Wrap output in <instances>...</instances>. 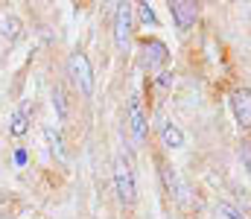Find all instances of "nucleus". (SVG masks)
Returning a JSON list of instances; mask_svg holds the SVG:
<instances>
[{
	"label": "nucleus",
	"mask_w": 251,
	"mask_h": 219,
	"mask_svg": "<svg viewBox=\"0 0 251 219\" xmlns=\"http://www.w3.org/2000/svg\"><path fill=\"white\" fill-rule=\"evenodd\" d=\"M114 190H117V199L123 205H134L137 181H134V164H131V158L126 152H120L114 158Z\"/></svg>",
	"instance_id": "nucleus-1"
},
{
	"label": "nucleus",
	"mask_w": 251,
	"mask_h": 219,
	"mask_svg": "<svg viewBox=\"0 0 251 219\" xmlns=\"http://www.w3.org/2000/svg\"><path fill=\"white\" fill-rule=\"evenodd\" d=\"M67 73H70V79H73V85H76V91H79L82 97H94V68H91V59H88L82 50L70 53V59H67Z\"/></svg>",
	"instance_id": "nucleus-2"
},
{
	"label": "nucleus",
	"mask_w": 251,
	"mask_h": 219,
	"mask_svg": "<svg viewBox=\"0 0 251 219\" xmlns=\"http://www.w3.org/2000/svg\"><path fill=\"white\" fill-rule=\"evenodd\" d=\"M161 178H164V187H167V193L178 202V205H184L190 208L193 205V196H190V187L187 181L178 175V170H173L170 164H161Z\"/></svg>",
	"instance_id": "nucleus-3"
},
{
	"label": "nucleus",
	"mask_w": 251,
	"mask_h": 219,
	"mask_svg": "<svg viewBox=\"0 0 251 219\" xmlns=\"http://www.w3.org/2000/svg\"><path fill=\"white\" fill-rule=\"evenodd\" d=\"M167 62H170V50H167L164 41H158V38L140 41V65H143L146 71H158V68H164Z\"/></svg>",
	"instance_id": "nucleus-4"
},
{
	"label": "nucleus",
	"mask_w": 251,
	"mask_h": 219,
	"mask_svg": "<svg viewBox=\"0 0 251 219\" xmlns=\"http://www.w3.org/2000/svg\"><path fill=\"white\" fill-rule=\"evenodd\" d=\"M114 44L117 50H126L128 41H131V12L134 6L131 3H114Z\"/></svg>",
	"instance_id": "nucleus-5"
},
{
	"label": "nucleus",
	"mask_w": 251,
	"mask_h": 219,
	"mask_svg": "<svg viewBox=\"0 0 251 219\" xmlns=\"http://www.w3.org/2000/svg\"><path fill=\"white\" fill-rule=\"evenodd\" d=\"M231 111L240 129H251V88H234L231 91Z\"/></svg>",
	"instance_id": "nucleus-6"
},
{
	"label": "nucleus",
	"mask_w": 251,
	"mask_h": 219,
	"mask_svg": "<svg viewBox=\"0 0 251 219\" xmlns=\"http://www.w3.org/2000/svg\"><path fill=\"white\" fill-rule=\"evenodd\" d=\"M170 15H173L176 26L184 32V29H190L196 24V18H199V3L196 0H173L170 3Z\"/></svg>",
	"instance_id": "nucleus-7"
},
{
	"label": "nucleus",
	"mask_w": 251,
	"mask_h": 219,
	"mask_svg": "<svg viewBox=\"0 0 251 219\" xmlns=\"http://www.w3.org/2000/svg\"><path fill=\"white\" fill-rule=\"evenodd\" d=\"M128 129H131V138L137 144L146 141V114H143V105H140L137 97L128 99Z\"/></svg>",
	"instance_id": "nucleus-8"
},
{
	"label": "nucleus",
	"mask_w": 251,
	"mask_h": 219,
	"mask_svg": "<svg viewBox=\"0 0 251 219\" xmlns=\"http://www.w3.org/2000/svg\"><path fill=\"white\" fill-rule=\"evenodd\" d=\"M184 141H187V138H184V132H181L176 123H164V126H161V144L167 146V149H181Z\"/></svg>",
	"instance_id": "nucleus-9"
},
{
	"label": "nucleus",
	"mask_w": 251,
	"mask_h": 219,
	"mask_svg": "<svg viewBox=\"0 0 251 219\" xmlns=\"http://www.w3.org/2000/svg\"><path fill=\"white\" fill-rule=\"evenodd\" d=\"M0 35H3L6 41H18V38H21V18H18V15H6V18L0 21Z\"/></svg>",
	"instance_id": "nucleus-10"
},
{
	"label": "nucleus",
	"mask_w": 251,
	"mask_h": 219,
	"mask_svg": "<svg viewBox=\"0 0 251 219\" xmlns=\"http://www.w3.org/2000/svg\"><path fill=\"white\" fill-rule=\"evenodd\" d=\"M26 132H29V114H26V108H24V111H15V114L9 117V135L24 138Z\"/></svg>",
	"instance_id": "nucleus-11"
},
{
	"label": "nucleus",
	"mask_w": 251,
	"mask_h": 219,
	"mask_svg": "<svg viewBox=\"0 0 251 219\" xmlns=\"http://www.w3.org/2000/svg\"><path fill=\"white\" fill-rule=\"evenodd\" d=\"M44 138H47V144H50V152L59 158V161H64V138L59 129H53V126H44Z\"/></svg>",
	"instance_id": "nucleus-12"
},
{
	"label": "nucleus",
	"mask_w": 251,
	"mask_h": 219,
	"mask_svg": "<svg viewBox=\"0 0 251 219\" xmlns=\"http://www.w3.org/2000/svg\"><path fill=\"white\" fill-rule=\"evenodd\" d=\"M53 108H56L59 120H67V99H64L62 85H56V88H53Z\"/></svg>",
	"instance_id": "nucleus-13"
},
{
	"label": "nucleus",
	"mask_w": 251,
	"mask_h": 219,
	"mask_svg": "<svg viewBox=\"0 0 251 219\" xmlns=\"http://www.w3.org/2000/svg\"><path fill=\"white\" fill-rule=\"evenodd\" d=\"M216 217L219 219H246L243 211H237V208L228 205V202H219V205H216Z\"/></svg>",
	"instance_id": "nucleus-14"
},
{
	"label": "nucleus",
	"mask_w": 251,
	"mask_h": 219,
	"mask_svg": "<svg viewBox=\"0 0 251 219\" xmlns=\"http://www.w3.org/2000/svg\"><path fill=\"white\" fill-rule=\"evenodd\" d=\"M137 12H140V21H143V24L158 26V15H155V9H152L149 3H137Z\"/></svg>",
	"instance_id": "nucleus-15"
},
{
	"label": "nucleus",
	"mask_w": 251,
	"mask_h": 219,
	"mask_svg": "<svg viewBox=\"0 0 251 219\" xmlns=\"http://www.w3.org/2000/svg\"><path fill=\"white\" fill-rule=\"evenodd\" d=\"M240 158H243V167H246V172H249V178H251V141L240 144Z\"/></svg>",
	"instance_id": "nucleus-16"
}]
</instances>
